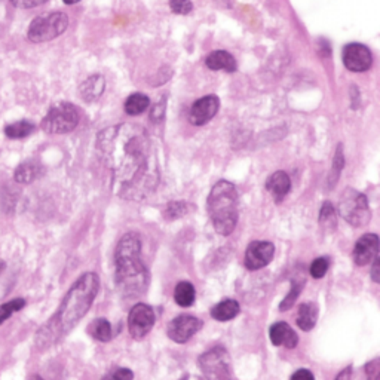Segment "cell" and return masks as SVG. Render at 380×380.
<instances>
[{
  "label": "cell",
  "mask_w": 380,
  "mask_h": 380,
  "mask_svg": "<svg viewBox=\"0 0 380 380\" xmlns=\"http://www.w3.org/2000/svg\"><path fill=\"white\" fill-rule=\"evenodd\" d=\"M95 148L119 198L140 203L158 187L159 165L146 128L137 124L109 127L98 134Z\"/></svg>",
  "instance_id": "6da1fadb"
},
{
  "label": "cell",
  "mask_w": 380,
  "mask_h": 380,
  "mask_svg": "<svg viewBox=\"0 0 380 380\" xmlns=\"http://www.w3.org/2000/svg\"><path fill=\"white\" fill-rule=\"evenodd\" d=\"M100 290V278L94 272H86L72 285L55 314L36 334V345L40 349L49 348L67 336L88 314Z\"/></svg>",
  "instance_id": "7a4b0ae2"
},
{
  "label": "cell",
  "mask_w": 380,
  "mask_h": 380,
  "mask_svg": "<svg viewBox=\"0 0 380 380\" xmlns=\"http://www.w3.org/2000/svg\"><path fill=\"white\" fill-rule=\"evenodd\" d=\"M115 279L119 293L134 299L146 292L149 272L141 260V241L137 233H125L115 251Z\"/></svg>",
  "instance_id": "3957f363"
},
{
  "label": "cell",
  "mask_w": 380,
  "mask_h": 380,
  "mask_svg": "<svg viewBox=\"0 0 380 380\" xmlns=\"http://www.w3.org/2000/svg\"><path fill=\"white\" fill-rule=\"evenodd\" d=\"M207 208L216 232L229 237L238 225V190L235 184L228 180L217 182L208 195Z\"/></svg>",
  "instance_id": "277c9868"
},
{
  "label": "cell",
  "mask_w": 380,
  "mask_h": 380,
  "mask_svg": "<svg viewBox=\"0 0 380 380\" xmlns=\"http://www.w3.org/2000/svg\"><path fill=\"white\" fill-rule=\"evenodd\" d=\"M339 214L354 228H364L372 217L370 207L364 193L348 187L339 199Z\"/></svg>",
  "instance_id": "5b68a950"
},
{
  "label": "cell",
  "mask_w": 380,
  "mask_h": 380,
  "mask_svg": "<svg viewBox=\"0 0 380 380\" xmlns=\"http://www.w3.org/2000/svg\"><path fill=\"white\" fill-rule=\"evenodd\" d=\"M67 26L69 18L64 13H49L31 21L27 36L33 43H43L63 35Z\"/></svg>",
  "instance_id": "8992f818"
},
{
  "label": "cell",
  "mask_w": 380,
  "mask_h": 380,
  "mask_svg": "<svg viewBox=\"0 0 380 380\" xmlns=\"http://www.w3.org/2000/svg\"><path fill=\"white\" fill-rule=\"evenodd\" d=\"M203 380H233L229 352L223 346H216L198 360Z\"/></svg>",
  "instance_id": "52a82bcc"
},
{
  "label": "cell",
  "mask_w": 380,
  "mask_h": 380,
  "mask_svg": "<svg viewBox=\"0 0 380 380\" xmlns=\"http://www.w3.org/2000/svg\"><path fill=\"white\" fill-rule=\"evenodd\" d=\"M79 111L70 103H58L49 109L42 120V128L49 134H65L79 124Z\"/></svg>",
  "instance_id": "ba28073f"
},
{
  "label": "cell",
  "mask_w": 380,
  "mask_h": 380,
  "mask_svg": "<svg viewBox=\"0 0 380 380\" xmlns=\"http://www.w3.org/2000/svg\"><path fill=\"white\" fill-rule=\"evenodd\" d=\"M156 322L153 309L146 303H137L128 315V330L131 338L141 340L148 336Z\"/></svg>",
  "instance_id": "9c48e42d"
},
{
  "label": "cell",
  "mask_w": 380,
  "mask_h": 380,
  "mask_svg": "<svg viewBox=\"0 0 380 380\" xmlns=\"http://www.w3.org/2000/svg\"><path fill=\"white\" fill-rule=\"evenodd\" d=\"M343 64L354 73H364L373 64V55L363 43H349L343 48Z\"/></svg>",
  "instance_id": "30bf717a"
},
{
  "label": "cell",
  "mask_w": 380,
  "mask_h": 380,
  "mask_svg": "<svg viewBox=\"0 0 380 380\" xmlns=\"http://www.w3.org/2000/svg\"><path fill=\"white\" fill-rule=\"evenodd\" d=\"M203 321L192 315H180L174 318L166 328L168 338L175 343H186L203 328Z\"/></svg>",
  "instance_id": "8fae6325"
},
{
  "label": "cell",
  "mask_w": 380,
  "mask_h": 380,
  "mask_svg": "<svg viewBox=\"0 0 380 380\" xmlns=\"http://www.w3.org/2000/svg\"><path fill=\"white\" fill-rule=\"evenodd\" d=\"M275 255V245L266 241L251 242L245 251V267L250 271H259L269 264Z\"/></svg>",
  "instance_id": "7c38bea8"
},
{
  "label": "cell",
  "mask_w": 380,
  "mask_h": 380,
  "mask_svg": "<svg viewBox=\"0 0 380 380\" xmlns=\"http://www.w3.org/2000/svg\"><path fill=\"white\" fill-rule=\"evenodd\" d=\"M220 109V100L216 95H207L204 98H199L198 102L193 103L190 107L189 120L190 124L195 127L205 125L208 122L217 115Z\"/></svg>",
  "instance_id": "4fadbf2b"
},
{
  "label": "cell",
  "mask_w": 380,
  "mask_h": 380,
  "mask_svg": "<svg viewBox=\"0 0 380 380\" xmlns=\"http://www.w3.org/2000/svg\"><path fill=\"white\" fill-rule=\"evenodd\" d=\"M379 257V238L376 233H367L355 244L352 259L355 264L365 266Z\"/></svg>",
  "instance_id": "5bb4252c"
},
{
  "label": "cell",
  "mask_w": 380,
  "mask_h": 380,
  "mask_svg": "<svg viewBox=\"0 0 380 380\" xmlns=\"http://www.w3.org/2000/svg\"><path fill=\"white\" fill-rule=\"evenodd\" d=\"M269 338L275 346H285L288 349L296 348L299 343V336L287 322H275L271 327Z\"/></svg>",
  "instance_id": "9a60e30c"
},
{
  "label": "cell",
  "mask_w": 380,
  "mask_h": 380,
  "mask_svg": "<svg viewBox=\"0 0 380 380\" xmlns=\"http://www.w3.org/2000/svg\"><path fill=\"white\" fill-rule=\"evenodd\" d=\"M266 189L267 192L276 199V203H281V200L288 195L290 189H292V180H290L287 173L276 171L267 178Z\"/></svg>",
  "instance_id": "2e32d148"
},
{
  "label": "cell",
  "mask_w": 380,
  "mask_h": 380,
  "mask_svg": "<svg viewBox=\"0 0 380 380\" xmlns=\"http://www.w3.org/2000/svg\"><path fill=\"white\" fill-rule=\"evenodd\" d=\"M106 89V81L102 74H94L81 85V97L88 103H93L103 95Z\"/></svg>",
  "instance_id": "e0dca14e"
},
{
  "label": "cell",
  "mask_w": 380,
  "mask_h": 380,
  "mask_svg": "<svg viewBox=\"0 0 380 380\" xmlns=\"http://www.w3.org/2000/svg\"><path fill=\"white\" fill-rule=\"evenodd\" d=\"M207 67L211 70H225L228 73H233L237 70V61L232 55L226 51H214L211 52L207 60Z\"/></svg>",
  "instance_id": "ac0fdd59"
},
{
  "label": "cell",
  "mask_w": 380,
  "mask_h": 380,
  "mask_svg": "<svg viewBox=\"0 0 380 380\" xmlns=\"http://www.w3.org/2000/svg\"><path fill=\"white\" fill-rule=\"evenodd\" d=\"M241 310V306L237 300L226 299L217 303L214 308L211 309V317L219 322H226L233 318H237Z\"/></svg>",
  "instance_id": "d6986e66"
},
{
  "label": "cell",
  "mask_w": 380,
  "mask_h": 380,
  "mask_svg": "<svg viewBox=\"0 0 380 380\" xmlns=\"http://www.w3.org/2000/svg\"><path fill=\"white\" fill-rule=\"evenodd\" d=\"M318 319V308L315 303H301L297 309L296 322L300 330L309 331L315 327Z\"/></svg>",
  "instance_id": "ffe728a7"
},
{
  "label": "cell",
  "mask_w": 380,
  "mask_h": 380,
  "mask_svg": "<svg viewBox=\"0 0 380 380\" xmlns=\"http://www.w3.org/2000/svg\"><path fill=\"white\" fill-rule=\"evenodd\" d=\"M40 174H42L40 164H38L36 161H27L17 166L14 178L19 184H30L35 182Z\"/></svg>",
  "instance_id": "44dd1931"
},
{
  "label": "cell",
  "mask_w": 380,
  "mask_h": 380,
  "mask_svg": "<svg viewBox=\"0 0 380 380\" xmlns=\"http://www.w3.org/2000/svg\"><path fill=\"white\" fill-rule=\"evenodd\" d=\"M195 299H196V290L192 283L182 281L175 285L174 300L177 305H180L182 308H189L195 303Z\"/></svg>",
  "instance_id": "7402d4cb"
},
{
  "label": "cell",
  "mask_w": 380,
  "mask_h": 380,
  "mask_svg": "<svg viewBox=\"0 0 380 380\" xmlns=\"http://www.w3.org/2000/svg\"><path fill=\"white\" fill-rule=\"evenodd\" d=\"M88 333L98 342H109L113 338V328H111V324L106 318H98L89 324Z\"/></svg>",
  "instance_id": "603a6c76"
},
{
  "label": "cell",
  "mask_w": 380,
  "mask_h": 380,
  "mask_svg": "<svg viewBox=\"0 0 380 380\" xmlns=\"http://www.w3.org/2000/svg\"><path fill=\"white\" fill-rule=\"evenodd\" d=\"M150 106V98L146 94L136 93L131 94L125 102V111L131 116L141 115L143 111H146Z\"/></svg>",
  "instance_id": "cb8c5ba5"
},
{
  "label": "cell",
  "mask_w": 380,
  "mask_h": 380,
  "mask_svg": "<svg viewBox=\"0 0 380 380\" xmlns=\"http://www.w3.org/2000/svg\"><path fill=\"white\" fill-rule=\"evenodd\" d=\"M35 131V125L31 124V122L29 120H19V122H15V124H10L5 128V134L9 137V138H24L27 136H30V134Z\"/></svg>",
  "instance_id": "d4e9b609"
},
{
  "label": "cell",
  "mask_w": 380,
  "mask_h": 380,
  "mask_svg": "<svg viewBox=\"0 0 380 380\" xmlns=\"http://www.w3.org/2000/svg\"><path fill=\"white\" fill-rule=\"evenodd\" d=\"M305 287V279L303 278H294L292 279V290H290V293L285 296V299L279 303V310H288L290 308H293V305L296 303L297 297L300 296L301 290Z\"/></svg>",
  "instance_id": "484cf974"
},
{
  "label": "cell",
  "mask_w": 380,
  "mask_h": 380,
  "mask_svg": "<svg viewBox=\"0 0 380 380\" xmlns=\"http://www.w3.org/2000/svg\"><path fill=\"white\" fill-rule=\"evenodd\" d=\"M319 225L324 228V229H328V230H334L336 229V209H334V207L331 205V203H328V200H326L324 203V205L321 207V211H319Z\"/></svg>",
  "instance_id": "4316f807"
},
{
  "label": "cell",
  "mask_w": 380,
  "mask_h": 380,
  "mask_svg": "<svg viewBox=\"0 0 380 380\" xmlns=\"http://www.w3.org/2000/svg\"><path fill=\"white\" fill-rule=\"evenodd\" d=\"M24 306H26V300L21 299V297L10 300V301H8V303L0 305V326H2L6 319L13 317L15 312H19L21 309H24Z\"/></svg>",
  "instance_id": "83f0119b"
},
{
  "label": "cell",
  "mask_w": 380,
  "mask_h": 380,
  "mask_svg": "<svg viewBox=\"0 0 380 380\" xmlns=\"http://www.w3.org/2000/svg\"><path fill=\"white\" fill-rule=\"evenodd\" d=\"M187 211H189V207L184 200H171L164 211V217L168 220H175L186 216Z\"/></svg>",
  "instance_id": "f1b7e54d"
},
{
  "label": "cell",
  "mask_w": 380,
  "mask_h": 380,
  "mask_svg": "<svg viewBox=\"0 0 380 380\" xmlns=\"http://www.w3.org/2000/svg\"><path fill=\"white\" fill-rule=\"evenodd\" d=\"M343 166H345V158H343V153H342V146L339 144L336 156H334V161H333L331 174H330V178H328V186L330 187L336 186L339 177H340V173L343 170Z\"/></svg>",
  "instance_id": "f546056e"
},
{
  "label": "cell",
  "mask_w": 380,
  "mask_h": 380,
  "mask_svg": "<svg viewBox=\"0 0 380 380\" xmlns=\"http://www.w3.org/2000/svg\"><path fill=\"white\" fill-rule=\"evenodd\" d=\"M328 267H330V262H328L327 257H319V259H315L310 264V269H309L310 276L315 278V279H319L327 274Z\"/></svg>",
  "instance_id": "4dcf8cb0"
},
{
  "label": "cell",
  "mask_w": 380,
  "mask_h": 380,
  "mask_svg": "<svg viewBox=\"0 0 380 380\" xmlns=\"http://www.w3.org/2000/svg\"><path fill=\"white\" fill-rule=\"evenodd\" d=\"M102 380H134V373L129 368L116 367L113 370H110L106 376H103Z\"/></svg>",
  "instance_id": "1f68e13d"
},
{
  "label": "cell",
  "mask_w": 380,
  "mask_h": 380,
  "mask_svg": "<svg viewBox=\"0 0 380 380\" xmlns=\"http://www.w3.org/2000/svg\"><path fill=\"white\" fill-rule=\"evenodd\" d=\"M170 8L174 14L187 15L189 13H192L193 3L190 2V0H171Z\"/></svg>",
  "instance_id": "d6a6232c"
},
{
  "label": "cell",
  "mask_w": 380,
  "mask_h": 380,
  "mask_svg": "<svg viewBox=\"0 0 380 380\" xmlns=\"http://www.w3.org/2000/svg\"><path fill=\"white\" fill-rule=\"evenodd\" d=\"M165 110H166V100L162 98L161 102L156 104L153 109H152V113H150V119L152 120H156V122H159L164 119L165 116Z\"/></svg>",
  "instance_id": "836d02e7"
},
{
  "label": "cell",
  "mask_w": 380,
  "mask_h": 380,
  "mask_svg": "<svg viewBox=\"0 0 380 380\" xmlns=\"http://www.w3.org/2000/svg\"><path fill=\"white\" fill-rule=\"evenodd\" d=\"M9 2L21 9H30V8H36L42 3H45L47 0H9Z\"/></svg>",
  "instance_id": "e575fe53"
},
{
  "label": "cell",
  "mask_w": 380,
  "mask_h": 380,
  "mask_svg": "<svg viewBox=\"0 0 380 380\" xmlns=\"http://www.w3.org/2000/svg\"><path fill=\"white\" fill-rule=\"evenodd\" d=\"M290 380H315V376L309 370H306V368H300V370H297Z\"/></svg>",
  "instance_id": "d590c367"
},
{
  "label": "cell",
  "mask_w": 380,
  "mask_h": 380,
  "mask_svg": "<svg viewBox=\"0 0 380 380\" xmlns=\"http://www.w3.org/2000/svg\"><path fill=\"white\" fill-rule=\"evenodd\" d=\"M379 257L377 259H374L372 263H373V267H372V279H373V283L379 284L380 283V274H379Z\"/></svg>",
  "instance_id": "8d00e7d4"
},
{
  "label": "cell",
  "mask_w": 380,
  "mask_h": 380,
  "mask_svg": "<svg viewBox=\"0 0 380 380\" xmlns=\"http://www.w3.org/2000/svg\"><path fill=\"white\" fill-rule=\"evenodd\" d=\"M336 380H352V367H346L338 374Z\"/></svg>",
  "instance_id": "74e56055"
},
{
  "label": "cell",
  "mask_w": 380,
  "mask_h": 380,
  "mask_svg": "<svg viewBox=\"0 0 380 380\" xmlns=\"http://www.w3.org/2000/svg\"><path fill=\"white\" fill-rule=\"evenodd\" d=\"M63 2H64L65 5H74V3H77V2H81V0H63Z\"/></svg>",
  "instance_id": "f35d334b"
},
{
  "label": "cell",
  "mask_w": 380,
  "mask_h": 380,
  "mask_svg": "<svg viewBox=\"0 0 380 380\" xmlns=\"http://www.w3.org/2000/svg\"><path fill=\"white\" fill-rule=\"evenodd\" d=\"M5 267H6V263L2 259H0V274H2L5 271Z\"/></svg>",
  "instance_id": "ab89813d"
},
{
  "label": "cell",
  "mask_w": 380,
  "mask_h": 380,
  "mask_svg": "<svg viewBox=\"0 0 380 380\" xmlns=\"http://www.w3.org/2000/svg\"><path fill=\"white\" fill-rule=\"evenodd\" d=\"M27 380H45V379H42L40 376H38V374H35V376H30Z\"/></svg>",
  "instance_id": "60d3db41"
},
{
  "label": "cell",
  "mask_w": 380,
  "mask_h": 380,
  "mask_svg": "<svg viewBox=\"0 0 380 380\" xmlns=\"http://www.w3.org/2000/svg\"><path fill=\"white\" fill-rule=\"evenodd\" d=\"M374 380H380V379H379V374L374 377Z\"/></svg>",
  "instance_id": "b9f144b4"
}]
</instances>
